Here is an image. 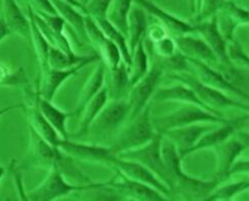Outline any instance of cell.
<instances>
[{
    "instance_id": "cell-17",
    "label": "cell",
    "mask_w": 249,
    "mask_h": 201,
    "mask_svg": "<svg viewBox=\"0 0 249 201\" xmlns=\"http://www.w3.org/2000/svg\"><path fill=\"white\" fill-rule=\"evenodd\" d=\"M174 42L178 52L184 57L204 62L213 68L219 66L218 58L203 39L183 34L178 36Z\"/></svg>"
},
{
    "instance_id": "cell-42",
    "label": "cell",
    "mask_w": 249,
    "mask_h": 201,
    "mask_svg": "<svg viewBox=\"0 0 249 201\" xmlns=\"http://www.w3.org/2000/svg\"><path fill=\"white\" fill-rule=\"evenodd\" d=\"M248 169H249V165H248V161H243V162H238L237 160L235 161L234 164L232 165V167L230 168V171H229V176L231 174H234V173H237V172H248Z\"/></svg>"
},
{
    "instance_id": "cell-44",
    "label": "cell",
    "mask_w": 249,
    "mask_h": 201,
    "mask_svg": "<svg viewBox=\"0 0 249 201\" xmlns=\"http://www.w3.org/2000/svg\"><path fill=\"white\" fill-rule=\"evenodd\" d=\"M64 1H66V2L70 3V4H71V5H73L74 7H76L77 9H81L82 11H84V12H85V14L89 15V12H87L86 7L82 4V2H79L78 0H64Z\"/></svg>"
},
{
    "instance_id": "cell-3",
    "label": "cell",
    "mask_w": 249,
    "mask_h": 201,
    "mask_svg": "<svg viewBox=\"0 0 249 201\" xmlns=\"http://www.w3.org/2000/svg\"><path fill=\"white\" fill-rule=\"evenodd\" d=\"M157 134L154 130L150 105H147L141 114L130 121L128 129L124 130L115 146L110 147L111 152L118 155L124 151L140 148L150 142Z\"/></svg>"
},
{
    "instance_id": "cell-27",
    "label": "cell",
    "mask_w": 249,
    "mask_h": 201,
    "mask_svg": "<svg viewBox=\"0 0 249 201\" xmlns=\"http://www.w3.org/2000/svg\"><path fill=\"white\" fill-rule=\"evenodd\" d=\"M57 14L72 27L75 33L84 41L87 40V34L85 29V17L82 16L77 8L71 5L64 0H51Z\"/></svg>"
},
{
    "instance_id": "cell-25",
    "label": "cell",
    "mask_w": 249,
    "mask_h": 201,
    "mask_svg": "<svg viewBox=\"0 0 249 201\" xmlns=\"http://www.w3.org/2000/svg\"><path fill=\"white\" fill-rule=\"evenodd\" d=\"M107 99H108V89L107 86H104L102 88V90L86 103V105L81 110V112H83V116L80 121L77 135H82L85 133L89 132L92 122L94 121L96 117L99 115V112L102 111V109L107 104Z\"/></svg>"
},
{
    "instance_id": "cell-6",
    "label": "cell",
    "mask_w": 249,
    "mask_h": 201,
    "mask_svg": "<svg viewBox=\"0 0 249 201\" xmlns=\"http://www.w3.org/2000/svg\"><path fill=\"white\" fill-rule=\"evenodd\" d=\"M162 74L163 67L161 63H155V65L149 69L145 76L131 87L130 97L128 99L130 105V121L138 117L148 105L150 99H152Z\"/></svg>"
},
{
    "instance_id": "cell-29",
    "label": "cell",
    "mask_w": 249,
    "mask_h": 201,
    "mask_svg": "<svg viewBox=\"0 0 249 201\" xmlns=\"http://www.w3.org/2000/svg\"><path fill=\"white\" fill-rule=\"evenodd\" d=\"M29 19H30V23H31V39H30V41H32L35 54L36 56V59H38V61H39L41 72H44L49 68L48 57H49L50 44L48 43L46 37L42 34L41 30L38 27V24H36L35 17H34V11L31 6H29Z\"/></svg>"
},
{
    "instance_id": "cell-39",
    "label": "cell",
    "mask_w": 249,
    "mask_h": 201,
    "mask_svg": "<svg viewBox=\"0 0 249 201\" xmlns=\"http://www.w3.org/2000/svg\"><path fill=\"white\" fill-rule=\"evenodd\" d=\"M154 45H155L156 53L162 59L169 58L178 53L177 52L178 48H177L176 42H174V40H172L171 37H168L167 35L162 37L161 40L155 42Z\"/></svg>"
},
{
    "instance_id": "cell-10",
    "label": "cell",
    "mask_w": 249,
    "mask_h": 201,
    "mask_svg": "<svg viewBox=\"0 0 249 201\" xmlns=\"http://www.w3.org/2000/svg\"><path fill=\"white\" fill-rule=\"evenodd\" d=\"M99 60L98 55H92L89 59H87L79 64L67 68V69H53L48 68L46 71L41 72V81L39 86V93L40 95L52 101L54 95L56 94L57 90L60 88V86L63 84L66 80H68L73 75L77 74L79 70L84 68L86 65L90 64V63Z\"/></svg>"
},
{
    "instance_id": "cell-22",
    "label": "cell",
    "mask_w": 249,
    "mask_h": 201,
    "mask_svg": "<svg viewBox=\"0 0 249 201\" xmlns=\"http://www.w3.org/2000/svg\"><path fill=\"white\" fill-rule=\"evenodd\" d=\"M3 20L11 34L30 41L31 23L18 6L16 0H3Z\"/></svg>"
},
{
    "instance_id": "cell-35",
    "label": "cell",
    "mask_w": 249,
    "mask_h": 201,
    "mask_svg": "<svg viewBox=\"0 0 249 201\" xmlns=\"http://www.w3.org/2000/svg\"><path fill=\"white\" fill-rule=\"evenodd\" d=\"M249 188L248 180L238 181L234 183H229L224 186L219 187V185L215 189L210 193V195L206 198V200H230L234 196L238 195L241 192H244Z\"/></svg>"
},
{
    "instance_id": "cell-13",
    "label": "cell",
    "mask_w": 249,
    "mask_h": 201,
    "mask_svg": "<svg viewBox=\"0 0 249 201\" xmlns=\"http://www.w3.org/2000/svg\"><path fill=\"white\" fill-rule=\"evenodd\" d=\"M130 105L127 99L116 98L99 112L91 125H94L103 133H110L117 130L120 125L129 117Z\"/></svg>"
},
{
    "instance_id": "cell-5",
    "label": "cell",
    "mask_w": 249,
    "mask_h": 201,
    "mask_svg": "<svg viewBox=\"0 0 249 201\" xmlns=\"http://www.w3.org/2000/svg\"><path fill=\"white\" fill-rule=\"evenodd\" d=\"M92 183L89 185H73L68 183L64 177L63 173L58 167L57 163L50 168V173L46 179L33 191L27 193V200L33 201H50L66 196L74 191L89 190L92 187Z\"/></svg>"
},
{
    "instance_id": "cell-47",
    "label": "cell",
    "mask_w": 249,
    "mask_h": 201,
    "mask_svg": "<svg viewBox=\"0 0 249 201\" xmlns=\"http://www.w3.org/2000/svg\"><path fill=\"white\" fill-rule=\"evenodd\" d=\"M87 2H89V0H83V2H82V3H83V5H84V4H85V3H87Z\"/></svg>"
},
{
    "instance_id": "cell-23",
    "label": "cell",
    "mask_w": 249,
    "mask_h": 201,
    "mask_svg": "<svg viewBox=\"0 0 249 201\" xmlns=\"http://www.w3.org/2000/svg\"><path fill=\"white\" fill-rule=\"evenodd\" d=\"M152 99H154L155 101H178L182 103H192L210 110L208 107L204 105V103L201 101V100L197 98V96L191 89V88L183 83L173 85V86H168V87H162V88H159V89H156ZM214 114H216V112H214ZM218 116L222 117V115H218Z\"/></svg>"
},
{
    "instance_id": "cell-7",
    "label": "cell",
    "mask_w": 249,
    "mask_h": 201,
    "mask_svg": "<svg viewBox=\"0 0 249 201\" xmlns=\"http://www.w3.org/2000/svg\"><path fill=\"white\" fill-rule=\"evenodd\" d=\"M85 29L87 40L96 48L97 55L103 60L106 67L109 70L118 68L123 63L119 48L103 33L94 18L89 15L85 17Z\"/></svg>"
},
{
    "instance_id": "cell-16",
    "label": "cell",
    "mask_w": 249,
    "mask_h": 201,
    "mask_svg": "<svg viewBox=\"0 0 249 201\" xmlns=\"http://www.w3.org/2000/svg\"><path fill=\"white\" fill-rule=\"evenodd\" d=\"M186 58V57H185ZM189 63V68L190 72H195V77L201 81L202 83L211 86L213 88H216L218 90H221L223 92H230L235 94L236 96H239L240 98L248 99V95H245L235 89L233 86H231L226 80L222 76L220 71H218L216 68H213L209 66L208 64L201 61L194 60L191 58H186Z\"/></svg>"
},
{
    "instance_id": "cell-26",
    "label": "cell",
    "mask_w": 249,
    "mask_h": 201,
    "mask_svg": "<svg viewBox=\"0 0 249 201\" xmlns=\"http://www.w3.org/2000/svg\"><path fill=\"white\" fill-rule=\"evenodd\" d=\"M105 78L106 65L102 62L99 63L98 66H96V68L90 75V77L87 79V81L81 88L75 112H80L86 105V103L102 90V88L105 85Z\"/></svg>"
},
{
    "instance_id": "cell-37",
    "label": "cell",
    "mask_w": 249,
    "mask_h": 201,
    "mask_svg": "<svg viewBox=\"0 0 249 201\" xmlns=\"http://www.w3.org/2000/svg\"><path fill=\"white\" fill-rule=\"evenodd\" d=\"M111 2L113 0H89L86 9L93 18L107 17Z\"/></svg>"
},
{
    "instance_id": "cell-43",
    "label": "cell",
    "mask_w": 249,
    "mask_h": 201,
    "mask_svg": "<svg viewBox=\"0 0 249 201\" xmlns=\"http://www.w3.org/2000/svg\"><path fill=\"white\" fill-rule=\"evenodd\" d=\"M11 33L9 32L5 21L3 20L2 17H0V42H1L3 39L7 35H9Z\"/></svg>"
},
{
    "instance_id": "cell-21",
    "label": "cell",
    "mask_w": 249,
    "mask_h": 201,
    "mask_svg": "<svg viewBox=\"0 0 249 201\" xmlns=\"http://www.w3.org/2000/svg\"><path fill=\"white\" fill-rule=\"evenodd\" d=\"M38 94L39 92L33 94L32 104L29 105V108L27 109V117L30 121V127L33 128L35 132L38 133L50 145L58 148V145L62 140V137L59 135L57 131L52 127L51 123H50L42 115L38 102H36Z\"/></svg>"
},
{
    "instance_id": "cell-12",
    "label": "cell",
    "mask_w": 249,
    "mask_h": 201,
    "mask_svg": "<svg viewBox=\"0 0 249 201\" xmlns=\"http://www.w3.org/2000/svg\"><path fill=\"white\" fill-rule=\"evenodd\" d=\"M216 128L211 122L193 123L184 127L171 129L162 134L177 147L178 152L182 159L188 154L189 150L197 142V140L208 131Z\"/></svg>"
},
{
    "instance_id": "cell-45",
    "label": "cell",
    "mask_w": 249,
    "mask_h": 201,
    "mask_svg": "<svg viewBox=\"0 0 249 201\" xmlns=\"http://www.w3.org/2000/svg\"><path fill=\"white\" fill-rule=\"evenodd\" d=\"M21 107H24V105L18 104V105H11V106H8V107H5V108H1V109H0V117H2L4 114H7V112H9L11 110L21 108Z\"/></svg>"
},
{
    "instance_id": "cell-20",
    "label": "cell",
    "mask_w": 249,
    "mask_h": 201,
    "mask_svg": "<svg viewBox=\"0 0 249 201\" xmlns=\"http://www.w3.org/2000/svg\"><path fill=\"white\" fill-rule=\"evenodd\" d=\"M195 32H198L203 36V40L214 52L222 65H233L230 62L226 52V39L220 33L217 18L214 17L210 21L197 24L195 27Z\"/></svg>"
},
{
    "instance_id": "cell-15",
    "label": "cell",
    "mask_w": 249,
    "mask_h": 201,
    "mask_svg": "<svg viewBox=\"0 0 249 201\" xmlns=\"http://www.w3.org/2000/svg\"><path fill=\"white\" fill-rule=\"evenodd\" d=\"M120 181H108V185L121 195L127 196L135 200H147V201H162L169 199L167 196L156 190L155 188L146 185L144 183L131 180L118 172Z\"/></svg>"
},
{
    "instance_id": "cell-46",
    "label": "cell",
    "mask_w": 249,
    "mask_h": 201,
    "mask_svg": "<svg viewBox=\"0 0 249 201\" xmlns=\"http://www.w3.org/2000/svg\"><path fill=\"white\" fill-rule=\"evenodd\" d=\"M4 173H5V169H4L1 165H0V181H1V179H2V177H3Z\"/></svg>"
},
{
    "instance_id": "cell-33",
    "label": "cell",
    "mask_w": 249,
    "mask_h": 201,
    "mask_svg": "<svg viewBox=\"0 0 249 201\" xmlns=\"http://www.w3.org/2000/svg\"><path fill=\"white\" fill-rule=\"evenodd\" d=\"M91 56H77V55L70 56L64 53L63 51H61V50L50 46L48 64H49V68L59 69V70L67 69L79 64V63L87 59H89Z\"/></svg>"
},
{
    "instance_id": "cell-40",
    "label": "cell",
    "mask_w": 249,
    "mask_h": 201,
    "mask_svg": "<svg viewBox=\"0 0 249 201\" xmlns=\"http://www.w3.org/2000/svg\"><path fill=\"white\" fill-rule=\"evenodd\" d=\"M222 5H223V0H203V8H202L201 17H208L209 16H212Z\"/></svg>"
},
{
    "instance_id": "cell-38",
    "label": "cell",
    "mask_w": 249,
    "mask_h": 201,
    "mask_svg": "<svg viewBox=\"0 0 249 201\" xmlns=\"http://www.w3.org/2000/svg\"><path fill=\"white\" fill-rule=\"evenodd\" d=\"M226 52L232 64L234 61H240L245 63L246 65H248L247 55L244 54L242 47L236 42V40L234 41L232 37H228V39H226Z\"/></svg>"
},
{
    "instance_id": "cell-32",
    "label": "cell",
    "mask_w": 249,
    "mask_h": 201,
    "mask_svg": "<svg viewBox=\"0 0 249 201\" xmlns=\"http://www.w3.org/2000/svg\"><path fill=\"white\" fill-rule=\"evenodd\" d=\"M149 69L150 68H149L148 55L145 51L144 43L143 41H141L135 49V51L132 55L131 66L128 69L130 77L129 87L131 88L141 78H143L149 71Z\"/></svg>"
},
{
    "instance_id": "cell-28",
    "label": "cell",
    "mask_w": 249,
    "mask_h": 201,
    "mask_svg": "<svg viewBox=\"0 0 249 201\" xmlns=\"http://www.w3.org/2000/svg\"><path fill=\"white\" fill-rule=\"evenodd\" d=\"M147 31V17L143 9L134 7L128 16V33L129 49L133 55L135 49L141 41Z\"/></svg>"
},
{
    "instance_id": "cell-14",
    "label": "cell",
    "mask_w": 249,
    "mask_h": 201,
    "mask_svg": "<svg viewBox=\"0 0 249 201\" xmlns=\"http://www.w3.org/2000/svg\"><path fill=\"white\" fill-rule=\"evenodd\" d=\"M248 116L236 118L233 120H228L225 123H222L219 128H214L208 132H206L197 142L189 150V152L186 155H190L194 152L200 150L205 149H211V148H216L222 143L228 140L231 137L236 131H238L241 127H243L244 123L247 122Z\"/></svg>"
},
{
    "instance_id": "cell-36",
    "label": "cell",
    "mask_w": 249,
    "mask_h": 201,
    "mask_svg": "<svg viewBox=\"0 0 249 201\" xmlns=\"http://www.w3.org/2000/svg\"><path fill=\"white\" fill-rule=\"evenodd\" d=\"M110 72V86L115 92L116 98H120V95L129 87V71L126 64L123 62L122 64Z\"/></svg>"
},
{
    "instance_id": "cell-18",
    "label": "cell",
    "mask_w": 249,
    "mask_h": 201,
    "mask_svg": "<svg viewBox=\"0 0 249 201\" xmlns=\"http://www.w3.org/2000/svg\"><path fill=\"white\" fill-rule=\"evenodd\" d=\"M30 129V151L29 162L34 166L52 168L55 163L61 158V151L46 142L43 137L35 132L31 127Z\"/></svg>"
},
{
    "instance_id": "cell-30",
    "label": "cell",
    "mask_w": 249,
    "mask_h": 201,
    "mask_svg": "<svg viewBox=\"0 0 249 201\" xmlns=\"http://www.w3.org/2000/svg\"><path fill=\"white\" fill-rule=\"evenodd\" d=\"M94 20L103 33L119 48L122 55V60L129 69L132 63V55L128 46V42L126 40V35L123 34L116 27H114L107 19V17H98L94 18Z\"/></svg>"
},
{
    "instance_id": "cell-34",
    "label": "cell",
    "mask_w": 249,
    "mask_h": 201,
    "mask_svg": "<svg viewBox=\"0 0 249 201\" xmlns=\"http://www.w3.org/2000/svg\"><path fill=\"white\" fill-rule=\"evenodd\" d=\"M132 1L133 0H115L107 18L124 35L128 33V16Z\"/></svg>"
},
{
    "instance_id": "cell-31",
    "label": "cell",
    "mask_w": 249,
    "mask_h": 201,
    "mask_svg": "<svg viewBox=\"0 0 249 201\" xmlns=\"http://www.w3.org/2000/svg\"><path fill=\"white\" fill-rule=\"evenodd\" d=\"M137 2L150 12V14L154 15L159 19L162 20L167 28H169L173 32L180 34V35L195 32V27H193L192 24L174 17L173 16L167 14L164 10L153 4L151 1H149V0H137Z\"/></svg>"
},
{
    "instance_id": "cell-4",
    "label": "cell",
    "mask_w": 249,
    "mask_h": 201,
    "mask_svg": "<svg viewBox=\"0 0 249 201\" xmlns=\"http://www.w3.org/2000/svg\"><path fill=\"white\" fill-rule=\"evenodd\" d=\"M171 78L179 81L188 85L191 89L196 93L197 98L201 100L206 107L210 110L216 112L218 115H221L218 108H229L235 107L245 109L248 111V105L242 102H239L238 100H235L221 90L216 89L211 86H208L201 81H198L191 73L180 72V73H174L170 76Z\"/></svg>"
},
{
    "instance_id": "cell-11",
    "label": "cell",
    "mask_w": 249,
    "mask_h": 201,
    "mask_svg": "<svg viewBox=\"0 0 249 201\" xmlns=\"http://www.w3.org/2000/svg\"><path fill=\"white\" fill-rule=\"evenodd\" d=\"M58 149L61 152H64L72 158L86 162L104 163L107 165H109L111 159L117 156L111 152L110 148L80 144L77 142H72L69 139H62L58 145Z\"/></svg>"
},
{
    "instance_id": "cell-24",
    "label": "cell",
    "mask_w": 249,
    "mask_h": 201,
    "mask_svg": "<svg viewBox=\"0 0 249 201\" xmlns=\"http://www.w3.org/2000/svg\"><path fill=\"white\" fill-rule=\"evenodd\" d=\"M39 92V91H38ZM36 102H38L39 108L42 112V115L45 117V118L51 123L52 127L57 131L59 135L62 139H69L68 137V132H67V119L75 115L74 112H65L56 107L52 101L43 98L40 93L38 94V98H36Z\"/></svg>"
},
{
    "instance_id": "cell-1",
    "label": "cell",
    "mask_w": 249,
    "mask_h": 201,
    "mask_svg": "<svg viewBox=\"0 0 249 201\" xmlns=\"http://www.w3.org/2000/svg\"><path fill=\"white\" fill-rule=\"evenodd\" d=\"M229 119L223 118L204 107L192 103H184L183 106L173 110L167 115L157 117L152 119L154 130L157 134H162L166 131L184 127L193 123L198 122H211V123H225Z\"/></svg>"
},
{
    "instance_id": "cell-2",
    "label": "cell",
    "mask_w": 249,
    "mask_h": 201,
    "mask_svg": "<svg viewBox=\"0 0 249 201\" xmlns=\"http://www.w3.org/2000/svg\"><path fill=\"white\" fill-rule=\"evenodd\" d=\"M161 139H162V134H157L150 142H148L144 146L124 151L117 156L122 159L140 163L153 172L172 191L171 175L162 158V154H161Z\"/></svg>"
},
{
    "instance_id": "cell-8",
    "label": "cell",
    "mask_w": 249,
    "mask_h": 201,
    "mask_svg": "<svg viewBox=\"0 0 249 201\" xmlns=\"http://www.w3.org/2000/svg\"><path fill=\"white\" fill-rule=\"evenodd\" d=\"M109 166L116 169V171L120 174L126 176L127 178L151 186L167 197L172 194V191L153 172L138 162L122 159L118 156H115L111 159Z\"/></svg>"
},
{
    "instance_id": "cell-9",
    "label": "cell",
    "mask_w": 249,
    "mask_h": 201,
    "mask_svg": "<svg viewBox=\"0 0 249 201\" xmlns=\"http://www.w3.org/2000/svg\"><path fill=\"white\" fill-rule=\"evenodd\" d=\"M34 17L50 46L57 48L70 56L75 55L69 40L64 34L65 20L63 18L59 15L52 16L40 11L36 14L34 12Z\"/></svg>"
},
{
    "instance_id": "cell-19",
    "label": "cell",
    "mask_w": 249,
    "mask_h": 201,
    "mask_svg": "<svg viewBox=\"0 0 249 201\" xmlns=\"http://www.w3.org/2000/svg\"><path fill=\"white\" fill-rule=\"evenodd\" d=\"M247 148V143L235 137H229L221 145L215 148L217 152V176L221 182L229 177V171L235 161Z\"/></svg>"
},
{
    "instance_id": "cell-41",
    "label": "cell",
    "mask_w": 249,
    "mask_h": 201,
    "mask_svg": "<svg viewBox=\"0 0 249 201\" xmlns=\"http://www.w3.org/2000/svg\"><path fill=\"white\" fill-rule=\"evenodd\" d=\"M31 2L40 12H45V14L52 16L58 15L51 0H31Z\"/></svg>"
}]
</instances>
